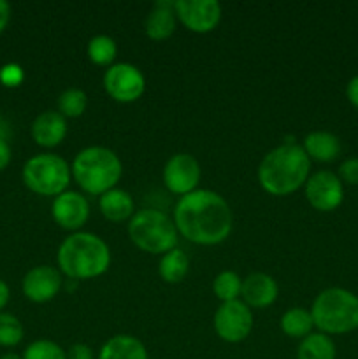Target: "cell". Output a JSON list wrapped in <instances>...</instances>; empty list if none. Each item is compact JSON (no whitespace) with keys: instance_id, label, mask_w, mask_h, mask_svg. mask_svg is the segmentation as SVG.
Here are the masks:
<instances>
[{"instance_id":"12","label":"cell","mask_w":358,"mask_h":359,"mask_svg":"<svg viewBox=\"0 0 358 359\" xmlns=\"http://www.w3.org/2000/svg\"><path fill=\"white\" fill-rule=\"evenodd\" d=\"M200 182V165L192 154L178 153L164 167V184L179 198L195 191Z\"/></svg>"},{"instance_id":"33","label":"cell","mask_w":358,"mask_h":359,"mask_svg":"<svg viewBox=\"0 0 358 359\" xmlns=\"http://www.w3.org/2000/svg\"><path fill=\"white\" fill-rule=\"evenodd\" d=\"M346 95H347V100H350L351 104L358 109V76H354L353 79L347 83Z\"/></svg>"},{"instance_id":"7","label":"cell","mask_w":358,"mask_h":359,"mask_svg":"<svg viewBox=\"0 0 358 359\" xmlns=\"http://www.w3.org/2000/svg\"><path fill=\"white\" fill-rule=\"evenodd\" d=\"M70 165L58 154H37L23 167V182L30 191L42 196H58L70 184Z\"/></svg>"},{"instance_id":"36","label":"cell","mask_w":358,"mask_h":359,"mask_svg":"<svg viewBox=\"0 0 358 359\" xmlns=\"http://www.w3.org/2000/svg\"><path fill=\"white\" fill-rule=\"evenodd\" d=\"M0 359H23V356H20V354L16 353H7L4 354V356H0Z\"/></svg>"},{"instance_id":"17","label":"cell","mask_w":358,"mask_h":359,"mask_svg":"<svg viewBox=\"0 0 358 359\" xmlns=\"http://www.w3.org/2000/svg\"><path fill=\"white\" fill-rule=\"evenodd\" d=\"M175 23H178V18H175L174 13V2L161 0V2L154 4L151 13L147 14L144 30H146V35L151 41L160 42L174 34Z\"/></svg>"},{"instance_id":"31","label":"cell","mask_w":358,"mask_h":359,"mask_svg":"<svg viewBox=\"0 0 358 359\" xmlns=\"http://www.w3.org/2000/svg\"><path fill=\"white\" fill-rule=\"evenodd\" d=\"M67 359H95L93 349L86 344H74L67 351Z\"/></svg>"},{"instance_id":"35","label":"cell","mask_w":358,"mask_h":359,"mask_svg":"<svg viewBox=\"0 0 358 359\" xmlns=\"http://www.w3.org/2000/svg\"><path fill=\"white\" fill-rule=\"evenodd\" d=\"M9 297H11L9 286H7V284L4 283L2 279H0V311H2V309L7 305V302H9Z\"/></svg>"},{"instance_id":"6","label":"cell","mask_w":358,"mask_h":359,"mask_svg":"<svg viewBox=\"0 0 358 359\" xmlns=\"http://www.w3.org/2000/svg\"><path fill=\"white\" fill-rule=\"evenodd\" d=\"M130 241L144 252L161 255L178 248V228L174 219L157 209H142L128 223Z\"/></svg>"},{"instance_id":"13","label":"cell","mask_w":358,"mask_h":359,"mask_svg":"<svg viewBox=\"0 0 358 359\" xmlns=\"http://www.w3.org/2000/svg\"><path fill=\"white\" fill-rule=\"evenodd\" d=\"M51 216L60 228L76 233L86 224L90 216V203L81 193L67 189L53 200Z\"/></svg>"},{"instance_id":"14","label":"cell","mask_w":358,"mask_h":359,"mask_svg":"<svg viewBox=\"0 0 358 359\" xmlns=\"http://www.w3.org/2000/svg\"><path fill=\"white\" fill-rule=\"evenodd\" d=\"M62 273L53 266L41 265L32 269L23 279V293L34 304H46L53 300L62 290Z\"/></svg>"},{"instance_id":"22","label":"cell","mask_w":358,"mask_h":359,"mask_svg":"<svg viewBox=\"0 0 358 359\" xmlns=\"http://www.w3.org/2000/svg\"><path fill=\"white\" fill-rule=\"evenodd\" d=\"M336 344L325 333H311L302 339L297 351V359H336Z\"/></svg>"},{"instance_id":"11","label":"cell","mask_w":358,"mask_h":359,"mask_svg":"<svg viewBox=\"0 0 358 359\" xmlns=\"http://www.w3.org/2000/svg\"><path fill=\"white\" fill-rule=\"evenodd\" d=\"M305 198L312 209L332 212L344 200L343 181L330 170L316 172L305 182Z\"/></svg>"},{"instance_id":"10","label":"cell","mask_w":358,"mask_h":359,"mask_svg":"<svg viewBox=\"0 0 358 359\" xmlns=\"http://www.w3.org/2000/svg\"><path fill=\"white\" fill-rule=\"evenodd\" d=\"M174 13L193 34H209L221 21V6L216 0H174Z\"/></svg>"},{"instance_id":"8","label":"cell","mask_w":358,"mask_h":359,"mask_svg":"<svg viewBox=\"0 0 358 359\" xmlns=\"http://www.w3.org/2000/svg\"><path fill=\"white\" fill-rule=\"evenodd\" d=\"M104 90L119 104H132L142 97L146 79L132 63H114L104 74Z\"/></svg>"},{"instance_id":"34","label":"cell","mask_w":358,"mask_h":359,"mask_svg":"<svg viewBox=\"0 0 358 359\" xmlns=\"http://www.w3.org/2000/svg\"><path fill=\"white\" fill-rule=\"evenodd\" d=\"M11 20V7L9 4L4 2V0H0V34H2L4 30H6L7 23H9Z\"/></svg>"},{"instance_id":"3","label":"cell","mask_w":358,"mask_h":359,"mask_svg":"<svg viewBox=\"0 0 358 359\" xmlns=\"http://www.w3.org/2000/svg\"><path fill=\"white\" fill-rule=\"evenodd\" d=\"M60 272L70 280H88L104 276L111 265V249L98 235L76 231L60 244Z\"/></svg>"},{"instance_id":"20","label":"cell","mask_w":358,"mask_h":359,"mask_svg":"<svg viewBox=\"0 0 358 359\" xmlns=\"http://www.w3.org/2000/svg\"><path fill=\"white\" fill-rule=\"evenodd\" d=\"M97 359H150L144 344L132 335H116L102 346Z\"/></svg>"},{"instance_id":"16","label":"cell","mask_w":358,"mask_h":359,"mask_svg":"<svg viewBox=\"0 0 358 359\" xmlns=\"http://www.w3.org/2000/svg\"><path fill=\"white\" fill-rule=\"evenodd\" d=\"M67 137V119L60 112L46 111L32 123V139L41 147H56Z\"/></svg>"},{"instance_id":"15","label":"cell","mask_w":358,"mask_h":359,"mask_svg":"<svg viewBox=\"0 0 358 359\" xmlns=\"http://www.w3.org/2000/svg\"><path fill=\"white\" fill-rule=\"evenodd\" d=\"M279 287L270 276L263 272H253L242 280L241 297L249 309H267L277 300Z\"/></svg>"},{"instance_id":"25","label":"cell","mask_w":358,"mask_h":359,"mask_svg":"<svg viewBox=\"0 0 358 359\" xmlns=\"http://www.w3.org/2000/svg\"><path fill=\"white\" fill-rule=\"evenodd\" d=\"M213 291L221 304L239 300L242 291V279L237 273L232 272V270H225V272L218 273V276L214 277Z\"/></svg>"},{"instance_id":"26","label":"cell","mask_w":358,"mask_h":359,"mask_svg":"<svg viewBox=\"0 0 358 359\" xmlns=\"http://www.w3.org/2000/svg\"><path fill=\"white\" fill-rule=\"evenodd\" d=\"M88 97L79 88H69L58 97V112L65 119L81 118L86 111Z\"/></svg>"},{"instance_id":"4","label":"cell","mask_w":358,"mask_h":359,"mask_svg":"<svg viewBox=\"0 0 358 359\" xmlns=\"http://www.w3.org/2000/svg\"><path fill=\"white\" fill-rule=\"evenodd\" d=\"M70 172L84 193L102 196L109 189L116 188L123 175V165L114 151L102 146H90L76 154Z\"/></svg>"},{"instance_id":"23","label":"cell","mask_w":358,"mask_h":359,"mask_svg":"<svg viewBox=\"0 0 358 359\" xmlns=\"http://www.w3.org/2000/svg\"><path fill=\"white\" fill-rule=\"evenodd\" d=\"M312 328H314V321H312L311 311H305L302 307L290 309L281 318V330L284 335L291 339H305L311 335Z\"/></svg>"},{"instance_id":"9","label":"cell","mask_w":358,"mask_h":359,"mask_svg":"<svg viewBox=\"0 0 358 359\" xmlns=\"http://www.w3.org/2000/svg\"><path fill=\"white\" fill-rule=\"evenodd\" d=\"M253 330V312L242 300L227 302L214 314V332L228 344H239L249 337Z\"/></svg>"},{"instance_id":"32","label":"cell","mask_w":358,"mask_h":359,"mask_svg":"<svg viewBox=\"0 0 358 359\" xmlns=\"http://www.w3.org/2000/svg\"><path fill=\"white\" fill-rule=\"evenodd\" d=\"M11 156L13 153H11V146L7 142V133L0 130V170L7 168V165L11 163Z\"/></svg>"},{"instance_id":"18","label":"cell","mask_w":358,"mask_h":359,"mask_svg":"<svg viewBox=\"0 0 358 359\" xmlns=\"http://www.w3.org/2000/svg\"><path fill=\"white\" fill-rule=\"evenodd\" d=\"M98 209L102 216L111 223H123L126 219H132L135 214V203L132 195L125 189H109L107 193L98 198Z\"/></svg>"},{"instance_id":"5","label":"cell","mask_w":358,"mask_h":359,"mask_svg":"<svg viewBox=\"0 0 358 359\" xmlns=\"http://www.w3.org/2000/svg\"><path fill=\"white\" fill-rule=\"evenodd\" d=\"M311 316L319 333L344 335L358 330V297L343 287H329L314 298Z\"/></svg>"},{"instance_id":"2","label":"cell","mask_w":358,"mask_h":359,"mask_svg":"<svg viewBox=\"0 0 358 359\" xmlns=\"http://www.w3.org/2000/svg\"><path fill=\"white\" fill-rule=\"evenodd\" d=\"M311 160L304 147L290 142L274 147L258 165V182L269 195L286 196L307 182Z\"/></svg>"},{"instance_id":"30","label":"cell","mask_w":358,"mask_h":359,"mask_svg":"<svg viewBox=\"0 0 358 359\" xmlns=\"http://www.w3.org/2000/svg\"><path fill=\"white\" fill-rule=\"evenodd\" d=\"M339 179L347 184L358 186V158H350L339 167Z\"/></svg>"},{"instance_id":"29","label":"cell","mask_w":358,"mask_h":359,"mask_svg":"<svg viewBox=\"0 0 358 359\" xmlns=\"http://www.w3.org/2000/svg\"><path fill=\"white\" fill-rule=\"evenodd\" d=\"M25 79V72L18 63H7L0 69V83L6 88H18Z\"/></svg>"},{"instance_id":"27","label":"cell","mask_w":358,"mask_h":359,"mask_svg":"<svg viewBox=\"0 0 358 359\" xmlns=\"http://www.w3.org/2000/svg\"><path fill=\"white\" fill-rule=\"evenodd\" d=\"M23 340V326L20 319L7 312H0V346L14 347Z\"/></svg>"},{"instance_id":"24","label":"cell","mask_w":358,"mask_h":359,"mask_svg":"<svg viewBox=\"0 0 358 359\" xmlns=\"http://www.w3.org/2000/svg\"><path fill=\"white\" fill-rule=\"evenodd\" d=\"M88 58L91 63L98 67H111L114 63L116 55H118V48H116L114 39L109 35H95L90 42H88Z\"/></svg>"},{"instance_id":"1","label":"cell","mask_w":358,"mask_h":359,"mask_svg":"<svg viewBox=\"0 0 358 359\" xmlns=\"http://www.w3.org/2000/svg\"><path fill=\"white\" fill-rule=\"evenodd\" d=\"M174 224L183 238L197 245H218L234 226L230 205L211 189H195L181 196L174 207Z\"/></svg>"},{"instance_id":"19","label":"cell","mask_w":358,"mask_h":359,"mask_svg":"<svg viewBox=\"0 0 358 359\" xmlns=\"http://www.w3.org/2000/svg\"><path fill=\"white\" fill-rule=\"evenodd\" d=\"M305 154L309 160H314L318 163H330V161L337 160L340 154V142L333 133L325 132V130H316L305 135L304 144Z\"/></svg>"},{"instance_id":"28","label":"cell","mask_w":358,"mask_h":359,"mask_svg":"<svg viewBox=\"0 0 358 359\" xmlns=\"http://www.w3.org/2000/svg\"><path fill=\"white\" fill-rule=\"evenodd\" d=\"M23 359H67V353L51 340H35L25 349Z\"/></svg>"},{"instance_id":"21","label":"cell","mask_w":358,"mask_h":359,"mask_svg":"<svg viewBox=\"0 0 358 359\" xmlns=\"http://www.w3.org/2000/svg\"><path fill=\"white\" fill-rule=\"evenodd\" d=\"M190 270V259L185 251L179 248L172 249V251L165 252L158 265V273H160L161 280L167 284H179L186 277Z\"/></svg>"}]
</instances>
